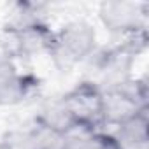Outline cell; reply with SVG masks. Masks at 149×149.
Listing matches in <instances>:
<instances>
[{
    "instance_id": "cell-1",
    "label": "cell",
    "mask_w": 149,
    "mask_h": 149,
    "mask_svg": "<svg viewBox=\"0 0 149 149\" xmlns=\"http://www.w3.org/2000/svg\"><path fill=\"white\" fill-rule=\"evenodd\" d=\"M61 139L74 132L104 130V93L97 81H81L35 116Z\"/></svg>"
},
{
    "instance_id": "cell-2",
    "label": "cell",
    "mask_w": 149,
    "mask_h": 149,
    "mask_svg": "<svg viewBox=\"0 0 149 149\" xmlns=\"http://www.w3.org/2000/svg\"><path fill=\"white\" fill-rule=\"evenodd\" d=\"M97 53V30L84 19H74L54 30L51 51L47 56L61 70H70Z\"/></svg>"
},
{
    "instance_id": "cell-3",
    "label": "cell",
    "mask_w": 149,
    "mask_h": 149,
    "mask_svg": "<svg viewBox=\"0 0 149 149\" xmlns=\"http://www.w3.org/2000/svg\"><path fill=\"white\" fill-rule=\"evenodd\" d=\"M54 30L39 18H18L6 28L7 58H32L49 54Z\"/></svg>"
},
{
    "instance_id": "cell-4",
    "label": "cell",
    "mask_w": 149,
    "mask_h": 149,
    "mask_svg": "<svg viewBox=\"0 0 149 149\" xmlns=\"http://www.w3.org/2000/svg\"><path fill=\"white\" fill-rule=\"evenodd\" d=\"M104 93V121L105 125H119L130 116L149 109L147 84L144 79L130 77L102 88Z\"/></svg>"
},
{
    "instance_id": "cell-5",
    "label": "cell",
    "mask_w": 149,
    "mask_h": 149,
    "mask_svg": "<svg viewBox=\"0 0 149 149\" xmlns=\"http://www.w3.org/2000/svg\"><path fill=\"white\" fill-rule=\"evenodd\" d=\"M147 11L149 6L146 2L112 0L100 4L98 19L112 35H118L119 39H132L147 33Z\"/></svg>"
},
{
    "instance_id": "cell-6",
    "label": "cell",
    "mask_w": 149,
    "mask_h": 149,
    "mask_svg": "<svg viewBox=\"0 0 149 149\" xmlns=\"http://www.w3.org/2000/svg\"><path fill=\"white\" fill-rule=\"evenodd\" d=\"M40 88V79L21 70L11 58H0V107L21 105Z\"/></svg>"
},
{
    "instance_id": "cell-7",
    "label": "cell",
    "mask_w": 149,
    "mask_h": 149,
    "mask_svg": "<svg viewBox=\"0 0 149 149\" xmlns=\"http://www.w3.org/2000/svg\"><path fill=\"white\" fill-rule=\"evenodd\" d=\"M61 137L33 118L25 126L7 130L0 137V149H58Z\"/></svg>"
},
{
    "instance_id": "cell-8",
    "label": "cell",
    "mask_w": 149,
    "mask_h": 149,
    "mask_svg": "<svg viewBox=\"0 0 149 149\" xmlns=\"http://www.w3.org/2000/svg\"><path fill=\"white\" fill-rule=\"evenodd\" d=\"M147 111L149 109H144V111L130 116L123 123L116 125V130L112 133L123 149H146L147 147V142H149V130H147L149 114H147Z\"/></svg>"
},
{
    "instance_id": "cell-9",
    "label": "cell",
    "mask_w": 149,
    "mask_h": 149,
    "mask_svg": "<svg viewBox=\"0 0 149 149\" xmlns=\"http://www.w3.org/2000/svg\"><path fill=\"white\" fill-rule=\"evenodd\" d=\"M58 149H123L112 132L105 130H86L65 135Z\"/></svg>"
}]
</instances>
